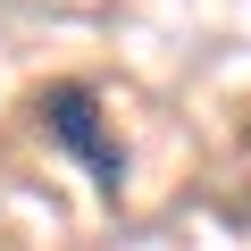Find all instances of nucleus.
<instances>
[{
  "mask_svg": "<svg viewBox=\"0 0 251 251\" xmlns=\"http://www.w3.org/2000/svg\"><path fill=\"white\" fill-rule=\"evenodd\" d=\"M34 117H42V134H50L67 159H84V176H92L100 193L126 184V151H117V134H109L92 84H42V92H34Z\"/></svg>",
  "mask_w": 251,
  "mask_h": 251,
  "instance_id": "f257e3e1",
  "label": "nucleus"
}]
</instances>
